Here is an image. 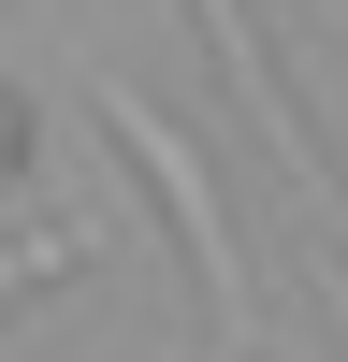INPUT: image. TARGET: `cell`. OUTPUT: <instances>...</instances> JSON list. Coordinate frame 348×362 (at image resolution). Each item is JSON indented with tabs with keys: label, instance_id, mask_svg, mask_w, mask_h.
Here are the masks:
<instances>
[{
	"label": "cell",
	"instance_id": "3957f363",
	"mask_svg": "<svg viewBox=\"0 0 348 362\" xmlns=\"http://www.w3.org/2000/svg\"><path fill=\"white\" fill-rule=\"evenodd\" d=\"M0 174H15V102H0Z\"/></svg>",
	"mask_w": 348,
	"mask_h": 362
},
{
	"label": "cell",
	"instance_id": "277c9868",
	"mask_svg": "<svg viewBox=\"0 0 348 362\" xmlns=\"http://www.w3.org/2000/svg\"><path fill=\"white\" fill-rule=\"evenodd\" d=\"M290 362H305V348H290Z\"/></svg>",
	"mask_w": 348,
	"mask_h": 362
},
{
	"label": "cell",
	"instance_id": "6da1fadb",
	"mask_svg": "<svg viewBox=\"0 0 348 362\" xmlns=\"http://www.w3.org/2000/svg\"><path fill=\"white\" fill-rule=\"evenodd\" d=\"M87 116H102L116 145H131V174L145 189H160V218H174V247H189V276H203V305H218V348H261V305H247V247H232V218H218V174H203V145L174 131L160 102H145L131 73H102V58H87Z\"/></svg>",
	"mask_w": 348,
	"mask_h": 362
},
{
	"label": "cell",
	"instance_id": "7a4b0ae2",
	"mask_svg": "<svg viewBox=\"0 0 348 362\" xmlns=\"http://www.w3.org/2000/svg\"><path fill=\"white\" fill-rule=\"evenodd\" d=\"M73 261H102V218H87V203H58V218L0 232V305H15V290H58Z\"/></svg>",
	"mask_w": 348,
	"mask_h": 362
}]
</instances>
